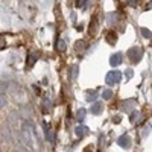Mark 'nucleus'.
Masks as SVG:
<instances>
[{
  "mask_svg": "<svg viewBox=\"0 0 152 152\" xmlns=\"http://www.w3.org/2000/svg\"><path fill=\"white\" fill-rule=\"evenodd\" d=\"M84 152H90V149H85V151H84Z\"/></svg>",
  "mask_w": 152,
  "mask_h": 152,
  "instance_id": "4be33fe9",
  "label": "nucleus"
},
{
  "mask_svg": "<svg viewBox=\"0 0 152 152\" xmlns=\"http://www.w3.org/2000/svg\"><path fill=\"white\" fill-rule=\"evenodd\" d=\"M87 0H76V8H82Z\"/></svg>",
  "mask_w": 152,
  "mask_h": 152,
  "instance_id": "4468645a",
  "label": "nucleus"
},
{
  "mask_svg": "<svg viewBox=\"0 0 152 152\" xmlns=\"http://www.w3.org/2000/svg\"><path fill=\"white\" fill-rule=\"evenodd\" d=\"M120 79H122V73L117 72V70H113V72H110V73L107 75L105 82H107L108 85H114V84L120 82Z\"/></svg>",
  "mask_w": 152,
  "mask_h": 152,
  "instance_id": "f257e3e1",
  "label": "nucleus"
},
{
  "mask_svg": "<svg viewBox=\"0 0 152 152\" xmlns=\"http://www.w3.org/2000/svg\"><path fill=\"white\" fill-rule=\"evenodd\" d=\"M76 76H78V67L73 69V78H76Z\"/></svg>",
  "mask_w": 152,
  "mask_h": 152,
  "instance_id": "f3484780",
  "label": "nucleus"
},
{
  "mask_svg": "<svg viewBox=\"0 0 152 152\" xmlns=\"http://www.w3.org/2000/svg\"><path fill=\"white\" fill-rule=\"evenodd\" d=\"M58 50H59V52L66 50V41H62V40H59V41H58Z\"/></svg>",
  "mask_w": 152,
  "mask_h": 152,
  "instance_id": "9b49d317",
  "label": "nucleus"
},
{
  "mask_svg": "<svg viewBox=\"0 0 152 152\" xmlns=\"http://www.w3.org/2000/svg\"><path fill=\"white\" fill-rule=\"evenodd\" d=\"M102 111H104V105L100 104V102H96V104L90 108V113H91V114H94V116H99V114L102 113Z\"/></svg>",
  "mask_w": 152,
  "mask_h": 152,
  "instance_id": "39448f33",
  "label": "nucleus"
},
{
  "mask_svg": "<svg viewBox=\"0 0 152 152\" xmlns=\"http://www.w3.org/2000/svg\"><path fill=\"white\" fill-rule=\"evenodd\" d=\"M6 47V43H5V38L3 37H0V50L2 49H5Z\"/></svg>",
  "mask_w": 152,
  "mask_h": 152,
  "instance_id": "2eb2a0df",
  "label": "nucleus"
},
{
  "mask_svg": "<svg viewBox=\"0 0 152 152\" xmlns=\"http://www.w3.org/2000/svg\"><path fill=\"white\" fill-rule=\"evenodd\" d=\"M137 116H138V114H135V113H134L132 116H131V122H135V117H137Z\"/></svg>",
  "mask_w": 152,
  "mask_h": 152,
  "instance_id": "6ab92c4d",
  "label": "nucleus"
},
{
  "mask_svg": "<svg viewBox=\"0 0 152 152\" xmlns=\"http://www.w3.org/2000/svg\"><path fill=\"white\" fill-rule=\"evenodd\" d=\"M84 117H85V110H84V108L78 110V113H76V120H78V122H82Z\"/></svg>",
  "mask_w": 152,
  "mask_h": 152,
  "instance_id": "0eeeda50",
  "label": "nucleus"
},
{
  "mask_svg": "<svg viewBox=\"0 0 152 152\" xmlns=\"http://www.w3.org/2000/svg\"><path fill=\"white\" fill-rule=\"evenodd\" d=\"M87 131H88L87 128H84V126H79V128H76L75 132H76V137H79V138H81V137H84V135L87 134Z\"/></svg>",
  "mask_w": 152,
  "mask_h": 152,
  "instance_id": "423d86ee",
  "label": "nucleus"
},
{
  "mask_svg": "<svg viewBox=\"0 0 152 152\" xmlns=\"http://www.w3.org/2000/svg\"><path fill=\"white\" fill-rule=\"evenodd\" d=\"M35 61H37V55L35 53H32L31 56H29V62H28V69H31L34 64H35Z\"/></svg>",
  "mask_w": 152,
  "mask_h": 152,
  "instance_id": "1a4fd4ad",
  "label": "nucleus"
},
{
  "mask_svg": "<svg viewBox=\"0 0 152 152\" xmlns=\"http://www.w3.org/2000/svg\"><path fill=\"white\" fill-rule=\"evenodd\" d=\"M140 32H142V35H143L145 38H151V37H152V32H151L149 29H146V28H142Z\"/></svg>",
  "mask_w": 152,
  "mask_h": 152,
  "instance_id": "9d476101",
  "label": "nucleus"
},
{
  "mask_svg": "<svg viewBox=\"0 0 152 152\" xmlns=\"http://www.w3.org/2000/svg\"><path fill=\"white\" fill-rule=\"evenodd\" d=\"M128 5H131V6H135V5H137V0H128Z\"/></svg>",
  "mask_w": 152,
  "mask_h": 152,
  "instance_id": "dca6fc26",
  "label": "nucleus"
},
{
  "mask_svg": "<svg viewBox=\"0 0 152 152\" xmlns=\"http://www.w3.org/2000/svg\"><path fill=\"white\" fill-rule=\"evenodd\" d=\"M128 58L132 61V62H138L140 61V58H142V55H143V50L140 49V47H132V49H129L128 50Z\"/></svg>",
  "mask_w": 152,
  "mask_h": 152,
  "instance_id": "f03ea898",
  "label": "nucleus"
},
{
  "mask_svg": "<svg viewBox=\"0 0 152 152\" xmlns=\"http://www.w3.org/2000/svg\"><path fill=\"white\" fill-rule=\"evenodd\" d=\"M117 143H119V146H120V148H125V149H129V148H131V138H129V135H126V134H123L122 137H119V140H117Z\"/></svg>",
  "mask_w": 152,
  "mask_h": 152,
  "instance_id": "7ed1b4c3",
  "label": "nucleus"
},
{
  "mask_svg": "<svg viewBox=\"0 0 152 152\" xmlns=\"http://www.w3.org/2000/svg\"><path fill=\"white\" fill-rule=\"evenodd\" d=\"M148 9H152V2H151V3L148 5Z\"/></svg>",
  "mask_w": 152,
  "mask_h": 152,
  "instance_id": "412c9836",
  "label": "nucleus"
},
{
  "mask_svg": "<svg viewBox=\"0 0 152 152\" xmlns=\"http://www.w3.org/2000/svg\"><path fill=\"white\" fill-rule=\"evenodd\" d=\"M122 61H123L122 53H114V55L111 56V59H110V64H111L113 67H117L119 64H122Z\"/></svg>",
  "mask_w": 152,
  "mask_h": 152,
  "instance_id": "20e7f679",
  "label": "nucleus"
},
{
  "mask_svg": "<svg viewBox=\"0 0 152 152\" xmlns=\"http://www.w3.org/2000/svg\"><path fill=\"white\" fill-rule=\"evenodd\" d=\"M96 97H97L96 91H87V100H88V102H93Z\"/></svg>",
  "mask_w": 152,
  "mask_h": 152,
  "instance_id": "6e6552de",
  "label": "nucleus"
},
{
  "mask_svg": "<svg viewBox=\"0 0 152 152\" xmlns=\"http://www.w3.org/2000/svg\"><path fill=\"white\" fill-rule=\"evenodd\" d=\"M111 94H113V93H111V90H105V91L102 93V97H104V99H110V97H111Z\"/></svg>",
  "mask_w": 152,
  "mask_h": 152,
  "instance_id": "f8f14e48",
  "label": "nucleus"
},
{
  "mask_svg": "<svg viewBox=\"0 0 152 152\" xmlns=\"http://www.w3.org/2000/svg\"><path fill=\"white\" fill-rule=\"evenodd\" d=\"M131 76H132V72H131V70H128V72H126V78H128V79H129V78H131Z\"/></svg>",
  "mask_w": 152,
  "mask_h": 152,
  "instance_id": "a211bd4d",
  "label": "nucleus"
},
{
  "mask_svg": "<svg viewBox=\"0 0 152 152\" xmlns=\"http://www.w3.org/2000/svg\"><path fill=\"white\" fill-rule=\"evenodd\" d=\"M116 40H117V37H116V35H113V37L108 35V37H107V41H108V43H116Z\"/></svg>",
  "mask_w": 152,
  "mask_h": 152,
  "instance_id": "ddd939ff",
  "label": "nucleus"
},
{
  "mask_svg": "<svg viewBox=\"0 0 152 152\" xmlns=\"http://www.w3.org/2000/svg\"><path fill=\"white\" fill-rule=\"evenodd\" d=\"M2 104H5V97L0 96V107H2Z\"/></svg>",
  "mask_w": 152,
  "mask_h": 152,
  "instance_id": "aec40b11",
  "label": "nucleus"
}]
</instances>
